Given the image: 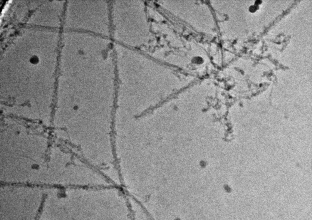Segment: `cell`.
Returning <instances> with one entry per match:
<instances>
[{"instance_id": "obj_3", "label": "cell", "mask_w": 312, "mask_h": 220, "mask_svg": "<svg viewBox=\"0 0 312 220\" xmlns=\"http://www.w3.org/2000/svg\"><path fill=\"white\" fill-rule=\"evenodd\" d=\"M250 11H256V6H251V7H250Z\"/></svg>"}, {"instance_id": "obj_1", "label": "cell", "mask_w": 312, "mask_h": 220, "mask_svg": "<svg viewBox=\"0 0 312 220\" xmlns=\"http://www.w3.org/2000/svg\"><path fill=\"white\" fill-rule=\"evenodd\" d=\"M114 39L132 47L144 44L148 28L143 4L139 1H116L112 7Z\"/></svg>"}, {"instance_id": "obj_2", "label": "cell", "mask_w": 312, "mask_h": 220, "mask_svg": "<svg viewBox=\"0 0 312 220\" xmlns=\"http://www.w3.org/2000/svg\"><path fill=\"white\" fill-rule=\"evenodd\" d=\"M8 6H9V3L6 4V5H5V6H4V9L2 11V14H4V12L6 11V10H7V8H8Z\"/></svg>"}]
</instances>
